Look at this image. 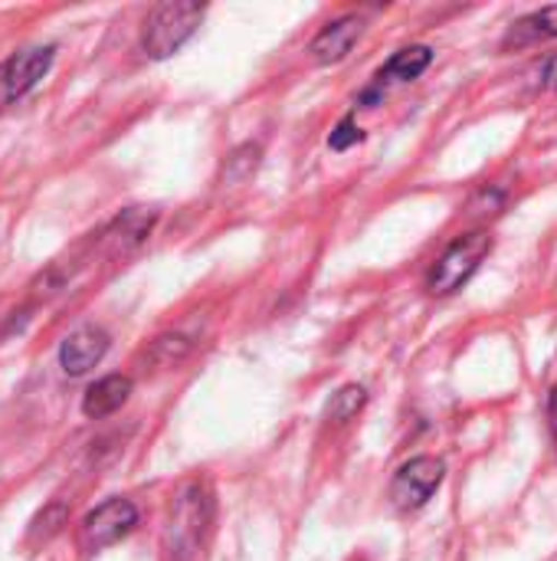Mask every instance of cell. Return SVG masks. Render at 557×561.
<instances>
[{"mask_svg": "<svg viewBox=\"0 0 557 561\" xmlns=\"http://www.w3.org/2000/svg\"><path fill=\"white\" fill-rule=\"evenodd\" d=\"M200 20H204V3H194V0H167V3H161L148 16L144 33H141L144 56H151V59L174 56L197 33Z\"/></svg>", "mask_w": 557, "mask_h": 561, "instance_id": "1", "label": "cell"}, {"mask_svg": "<svg viewBox=\"0 0 557 561\" xmlns=\"http://www.w3.org/2000/svg\"><path fill=\"white\" fill-rule=\"evenodd\" d=\"M213 523V500L200 483H190L181 490L174 510H171V523H167V549L174 559H187L194 552H200L204 536Z\"/></svg>", "mask_w": 557, "mask_h": 561, "instance_id": "2", "label": "cell"}, {"mask_svg": "<svg viewBox=\"0 0 557 561\" xmlns=\"http://www.w3.org/2000/svg\"><path fill=\"white\" fill-rule=\"evenodd\" d=\"M492 253V237L486 230H476V233H466V237H456L443 256L430 266V276H427V289L433 296H450L456 293L460 286L469 283V276L483 266V260Z\"/></svg>", "mask_w": 557, "mask_h": 561, "instance_id": "3", "label": "cell"}, {"mask_svg": "<svg viewBox=\"0 0 557 561\" xmlns=\"http://www.w3.org/2000/svg\"><path fill=\"white\" fill-rule=\"evenodd\" d=\"M443 460L437 457H414L410 463H404L391 483V503L404 513L410 510H420L433 500V493L440 490L443 483Z\"/></svg>", "mask_w": 557, "mask_h": 561, "instance_id": "4", "label": "cell"}, {"mask_svg": "<svg viewBox=\"0 0 557 561\" xmlns=\"http://www.w3.org/2000/svg\"><path fill=\"white\" fill-rule=\"evenodd\" d=\"M138 526V510L131 500H108L98 510H92L82 523V546L89 552L108 549L118 539H125Z\"/></svg>", "mask_w": 557, "mask_h": 561, "instance_id": "5", "label": "cell"}, {"mask_svg": "<svg viewBox=\"0 0 557 561\" xmlns=\"http://www.w3.org/2000/svg\"><path fill=\"white\" fill-rule=\"evenodd\" d=\"M53 56H56L53 46H30V49L16 53L13 59H7L3 69H0V95H3V102H13V99L26 95L49 72Z\"/></svg>", "mask_w": 557, "mask_h": 561, "instance_id": "6", "label": "cell"}, {"mask_svg": "<svg viewBox=\"0 0 557 561\" xmlns=\"http://www.w3.org/2000/svg\"><path fill=\"white\" fill-rule=\"evenodd\" d=\"M108 352V332L98 325H82L76 329L62 345H59V365L69 378L89 375Z\"/></svg>", "mask_w": 557, "mask_h": 561, "instance_id": "7", "label": "cell"}, {"mask_svg": "<svg viewBox=\"0 0 557 561\" xmlns=\"http://www.w3.org/2000/svg\"><path fill=\"white\" fill-rule=\"evenodd\" d=\"M361 30H364V20L355 16V13H348V16L328 23V26L312 39V49H309V53L315 56V62H325V66H328V62H341V59L355 49Z\"/></svg>", "mask_w": 557, "mask_h": 561, "instance_id": "8", "label": "cell"}, {"mask_svg": "<svg viewBox=\"0 0 557 561\" xmlns=\"http://www.w3.org/2000/svg\"><path fill=\"white\" fill-rule=\"evenodd\" d=\"M154 220H158V210L131 207V210H125L118 220H112V227L102 233V240H105V247H108L112 253H128V250H135L138 243H144V237L151 233Z\"/></svg>", "mask_w": 557, "mask_h": 561, "instance_id": "9", "label": "cell"}, {"mask_svg": "<svg viewBox=\"0 0 557 561\" xmlns=\"http://www.w3.org/2000/svg\"><path fill=\"white\" fill-rule=\"evenodd\" d=\"M128 398H131V378H125V375H108V378L95 381V385L85 391V398H82V414L102 421V417L121 411V404H125Z\"/></svg>", "mask_w": 557, "mask_h": 561, "instance_id": "10", "label": "cell"}, {"mask_svg": "<svg viewBox=\"0 0 557 561\" xmlns=\"http://www.w3.org/2000/svg\"><path fill=\"white\" fill-rule=\"evenodd\" d=\"M557 36V7H542L522 20H515L502 39V49H525V46H535V43H545V39H555Z\"/></svg>", "mask_w": 557, "mask_h": 561, "instance_id": "11", "label": "cell"}, {"mask_svg": "<svg viewBox=\"0 0 557 561\" xmlns=\"http://www.w3.org/2000/svg\"><path fill=\"white\" fill-rule=\"evenodd\" d=\"M430 62H433V49L430 46H407V49H401V53H394L387 59V66L374 79V89L384 92L387 82H410V79L423 76L430 69Z\"/></svg>", "mask_w": 557, "mask_h": 561, "instance_id": "12", "label": "cell"}, {"mask_svg": "<svg viewBox=\"0 0 557 561\" xmlns=\"http://www.w3.org/2000/svg\"><path fill=\"white\" fill-rule=\"evenodd\" d=\"M368 404V391L361 385H345L338 394H332L328 408H325V417L335 421V424H348L351 417H358V411Z\"/></svg>", "mask_w": 557, "mask_h": 561, "instance_id": "13", "label": "cell"}, {"mask_svg": "<svg viewBox=\"0 0 557 561\" xmlns=\"http://www.w3.org/2000/svg\"><path fill=\"white\" fill-rule=\"evenodd\" d=\"M69 523V506L62 500H53L49 506H43V513L30 523V542H49L56 533H62V526Z\"/></svg>", "mask_w": 557, "mask_h": 561, "instance_id": "14", "label": "cell"}, {"mask_svg": "<svg viewBox=\"0 0 557 561\" xmlns=\"http://www.w3.org/2000/svg\"><path fill=\"white\" fill-rule=\"evenodd\" d=\"M256 164H259V145H243V148H236V151L227 158L223 174H227L230 181H243V178H250V174L256 171Z\"/></svg>", "mask_w": 557, "mask_h": 561, "instance_id": "15", "label": "cell"}, {"mask_svg": "<svg viewBox=\"0 0 557 561\" xmlns=\"http://www.w3.org/2000/svg\"><path fill=\"white\" fill-rule=\"evenodd\" d=\"M190 352V342L184 335H161L151 348V355L161 362V365H177L184 355Z\"/></svg>", "mask_w": 557, "mask_h": 561, "instance_id": "16", "label": "cell"}, {"mask_svg": "<svg viewBox=\"0 0 557 561\" xmlns=\"http://www.w3.org/2000/svg\"><path fill=\"white\" fill-rule=\"evenodd\" d=\"M361 138H364V131H361V128L355 125V118L348 115V118H341V122H338V128L332 131L328 145H332L335 151H348V148H351V145H358Z\"/></svg>", "mask_w": 557, "mask_h": 561, "instance_id": "17", "label": "cell"}, {"mask_svg": "<svg viewBox=\"0 0 557 561\" xmlns=\"http://www.w3.org/2000/svg\"><path fill=\"white\" fill-rule=\"evenodd\" d=\"M542 85L557 89V56H552V59L545 62V69H542Z\"/></svg>", "mask_w": 557, "mask_h": 561, "instance_id": "18", "label": "cell"}, {"mask_svg": "<svg viewBox=\"0 0 557 561\" xmlns=\"http://www.w3.org/2000/svg\"><path fill=\"white\" fill-rule=\"evenodd\" d=\"M548 427H552V437L557 444V388H552V394H548Z\"/></svg>", "mask_w": 557, "mask_h": 561, "instance_id": "19", "label": "cell"}]
</instances>
